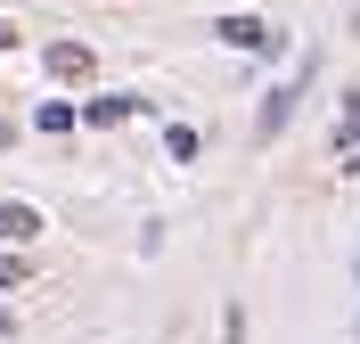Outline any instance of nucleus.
I'll list each match as a JSON object with an SVG mask.
<instances>
[{"label":"nucleus","instance_id":"nucleus-1","mask_svg":"<svg viewBox=\"0 0 360 344\" xmlns=\"http://www.w3.org/2000/svg\"><path fill=\"white\" fill-rule=\"evenodd\" d=\"M213 33H221L229 49H278V33H270L262 17H221V25H213Z\"/></svg>","mask_w":360,"mask_h":344},{"label":"nucleus","instance_id":"nucleus-2","mask_svg":"<svg viewBox=\"0 0 360 344\" xmlns=\"http://www.w3.org/2000/svg\"><path fill=\"white\" fill-rule=\"evenodd\" d=\"M49 74H58V82H90V74H98V58H90L82 42H58V49H49Z\"/></svg>","mask_w":360,"mask_h":344},{"label":"nucleus","instance_id":"nucleus-3","mask_svg":"<svg viewBox=\"0 0 360 344\" xmlns=\"http://www.w3.org/2000/svg\"><path fill=\"white\" fill-rule=\"evenodd\" d=\"M33 229H41V213H33V205H17V197L0 205V238H8V246H25Z\"/></svg>","mask_w":360,"mask_h":344},{"label":"nucleus","instance_id":"nucleus-4","mask_svg":"<svg viewBox=\"0 0 360 344\" xmlns=\"http://www.w3.org/2000/svg\"><path fill=\"white\" fill-rule=\"evenodd\" d=\"M287 115H295V91H270L262 115H254V132H262V139H270V132H287Z\"/></svg>","mask_w":360,"mask_h":344},{"label":"nucleus","instance_id":"nucleus-5","mask_svg":"<svg viewBox=\"0 0 360 344\" xmlns=\"http://www.w3.org/2000/svg\"><path fill=\"white\" fill-rule=\"evenodd\" d=\"M336 148H360V91H344L336 107Z\"/></svg>","mask_w":360,"mask_h":344},{"label":"nucleus","instance_id":"nucleus-6","mask_svg":"<svg viewBox=\"0 0 360 344\" xmlns=\"http://www.w3.org/2000/svg\"><path fill=\"white\" fill-rule=\"evenodd\" d=\"M0 287H25V262H17V254H0Z\"/></svg>","mask_w":360,"mask_h":344},{"label":"nucleus","instance_id":"nucleus-7","mask_svg":"<svg viewBox=\"0 0 360 344\" xmlns=\"http://www.w3.org/2000/svg\"><path fill=\"white\" fill-rule=\"evenodd\" d=\"M0 49H17V25H0Z\"/></svg>","mask_w":360,"mask_h":344},{"label":"nucleus","instance_id":"nucleus-8","mask_svg":"<svg viewBox=\"0 0 360 344\" xmlns=\"http://www.w3.org/2000/svg\"><path fill=\"white\" fill-rule=\"evenodd\" d=\"M352 181H360V156H352Z\"/></svg>","mask_w":360,"mask_h":344},{"label":"nucleus","instance_id":"nucleus-9","mask_svg":"<svg viewBox=\"0 0 360 344\" xmlns=\"http://www.w3.org/2000/svg\"><path fill=\"white\" fill-rule=\"evenodd\" d=\"M0 139H8V132H0Z\"/></svg>","mask_w":360,"mask_h":344}]
</instances>
